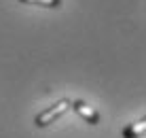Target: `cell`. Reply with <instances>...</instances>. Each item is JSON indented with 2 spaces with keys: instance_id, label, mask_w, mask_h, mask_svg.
Here are the masks:
<instances>
[{
  "instance_id": "1",
  "label": "cell",
  "mask_w": 146,
  "mask_h": 138,
  "mask_svg": "<svg viewBox=\"0 0 146 138\" xmlns=\"http://www.w3.org/2000/svg\"><path fill=\"white\" fill-rule=\"evenodd\" d=\"M68 111H70V100H68V98H62V100L55 102L53 106L40 111V113L34 117V125H36V127H47V125L55 123L62 115H66Z\"/></svg>"
},
{
  "instance_id": "2",
  "label": "cell",
  "mask_w": 146,
  "mask_h": 138,
  "mask_svg": "<svg viewBox=\"0 0 146 138\" xmlns=\"http://www.w3.org/2000/svg\"><path fill=\"white\" fill-rule=\"evenodd\" d=\"M70 109H74L85 121H87V123H91V125H98V123H100V113L93 109V106H89L87 102H83V100H72V102H70Z\"/></svg>"
},
{
  "instance_id": "3",
  "label": "cell",
  "mask_w": 146,
  "mask_h": 138,
  "mask_svg": "<svg viewBox=\"0 0 146 138\" xmlns=\"http://www.w3.org/2000/svg\"><path fill=\"white\" fill-rule=\"evenodd\" d=\"M144 130H146V117H142L140 121H135V123L127 125V127H123V138H138L144 134Z\"/></svg>"
},
{
  "instance_id": "4",
  "label": "cell",
  "mask_w": 146,
  "mask_h": 138,
  "mask_svg": "<svg viewBox=\"0 0 146 138\" xmlns=\"http://www.w3.org/2000/svg\"><path fill=\"white\" fill-rule=\"evenodd\" d=\"M23 4H38V7H47V9H59L62 0H19Z\"/></svg>"
}]
</instances>
